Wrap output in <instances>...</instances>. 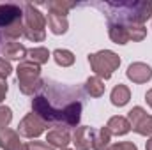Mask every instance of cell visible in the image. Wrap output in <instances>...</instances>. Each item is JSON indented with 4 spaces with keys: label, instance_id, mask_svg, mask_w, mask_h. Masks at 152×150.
I'll list each match as a JSON object with an SVG mask.
<instances>
[{
    "label": "cell",
    "instance_id": "cell-29",
    "mask_svg": "<svg viewBox=\"0 0 152 150\" xmlns=\"http://www.w3.org/2000/svg\"><path fill=\"white\" fill-rule=\"evenodd\" d=\"M106 150H126L124 149V141L122 143H115V145H110Z\"/></svg>",
    "mask_w": 152,
    "mask_h": 150
},
{
    "label": "cell",
    "instance_id": "cell-1",
    "mask_svg": "<svg viewBox=\"0 0 152 150\" xmlns=\"http://www.w3.org/2000/svg\"><path fill=\"white\" fill-rule=\"evenodd\" d=\"M88 62H90L94 73L97 74V78H104V79L112 78L113 71L120 66L118 55H115L110 50H103L94 55H88Z\"/></svg>",
    "mask_w": 152,
    "mask_h": 150
},
{
    "label": "cell",
    "instance_id": "cell-21",
    "mask_svg": "<svg viewBox=\"0 0 152 150\" xmlns=\"http://www.w3.org/2000/svg\"><path fill=\"white\" fill-rule=\"evenodd\" d=\"M87 92H88L90 95H94V97L103 95V94H104V85H103L101 78H97V76L88 78V79H87Z\"/></svg>",
    "mask_w": 152,
    "mask_h": 150
},
{
    "label": "cell",
    "instance_id": "cell-2",
    "mask_svg": "<svg viewBox=\"0 0 152 150\" xmlns=\"http://www.w3.org/2000/svg\"><path fill=\"white\" fill-rule=\"evenodd\" d=\"M44 25H46L44 16L32 4H27L25 5V32H23L27 39H30L34 42L42 41L44 39Z\"/></svg>",
    "mask_w": 152,
    "mask_h": 150
},
{
    "label": "cell",
    "instance_id": "cell-15",
    "mask_svg": "<svg viewBox=\"0 0 152 150\" xmlns=\"http://www.w3.org/2000/svg\"><path fill=\"white\" fill-rule=\"evenodd\" d=\"M46 141H48L50 145H53V147L66 149L67 143H69V134H67V131H62V129L58 127V129H53V131L48 133Z\"/></svg>",
    "mask_w": 152,
    "mask_h": 150
},
{
    "label": "cell",
    "instance_id": "cell-33",
    "mask_svg": "<svg viewBox=\"0 0 152 150\" xmlns=\"http://www.w3.org/2000/svg\"><path fill=\"white\" fill-rule=\"evenodd\" d=\"M64 150H67V149H64Z\"/></svg>",
    "mask_w": 152,
    "mask_h": 150
},
{
    "label": "cell",
    "instance_id": "cell-16",
    "mask_svg": "<svg viewBox=\"0 0 152 150\" xmlns=\"http://www.w3.org/2000/svg\"><path fill=\"white\" fill-rule=\"evenodd\" d=\"M131 99V92L126 85H117L112 90V103L115 106H126Z\"/></svg>",
    "mask_w": 152,
    "mask_h": 150
},
{
    "label": "cell",
    "instance_id": "cell-13",
    "mask_svg": "<svg viewBox=\"0 0 152 150\" xmlns=\"http://www.w3.org/2000/svg\"><path fill=\"white\" fill-rule=\"evenodd\" d=\"M46 23H48V27H50V30L53 32V34H66L67 32V18L66 16H58V14H53V12H50L48 14V20H46Z\"/></svg>",
    "mask_w": 152,
    "mask_h": 150
},
{
    "label": "cell",
    "instance_id": "cell-23",
    "mask_svg": "<svg viewBox=\"0 0 152 150\" xmlns=\"http://www.w3.org/2000/svg\"><path fill=\"white\" fill-rule=\"evenodd\" d=\"M126 28H127V37L133 39V41H142V39L145 37V34H147L145 27L138 25V23H129Z\"/></svg>",
    "mask_w": 152,
    "mask_h": 150
},
{
    "label": "cell",
    "instance_id": "cell-8",
    "mask_svg": "<svg viewBox=\"0 0 152 150\" xmlns=\"http://www.w3.org/2000/svg\"><path fill=\"white\" fill-rule=\"evenodd\" d=\"M152 14V2H134L131 4V14H129V23H138L143 25V21Z\"/></svg>",
    "mask_w": 152,
    "mask_h": 150
},
{
    "label": "cell",
    "instance_id": "cell-25",
    "mask_svg": "<svg viewBox=\"0 0 152 150\" xmlns=\"http://www.w3.org/2000/svg\"><path fill=\"white\" fill-rule=\"evenodd\" d=\"M12 120V111L7 106H0V129H5Z\"/></svg>",
    "mask_w": 152,
    "mask_h": 150
},
{
    "label": "cell",
    "instance_id": "cell-22",
    "mask_svg": "<svg viewBox=\"0 0 152 150\" xmlns=\"http://www.w3.org/2000/svg\"><path fill=\"white\" fill-rule=\"evenodd\" d=\"M27 55L30 57V60L34 62V64H44V62H48V57H50V51L46 50V48H34V50H28L27 51Z\"/></svg>",
    "mask_w": 152,
    "mask_h": 150
},
{
    "label": "cell",
    "instance_id": "cell-18",
    "mask_svg": "<svg viewBox=\"0 0 152 150\" xmlns=\"http://www.w3.org/2000/svg\"><path fill=\"white\" fill-rule=\"evenodd\" d=\"M25 53H27V50L20 42H7L4 46V57H7V58H23Z\"/></svg>",
    "mask_w": 152,
    "mask_h": 150
},
{
    "label": "cell",
    "instance_id": "cell-32",
    "mask_svg": "<svg viewBox=\"0 0 152 150\" xmlns=\"http://www.w3.org/2000/svg\"><path fill=\"white\" fill-rule=\"evenodd\" d=\"M147 150H152V138L147 141Z\"/></svg>",
    "mask_w": 152,
    "mask_h": 150
},
{
    "label": "cell",
    "instance_id": "cell-6",
    "mask_svg": "<svg viewBox=\"0 0 152 150\" xmlns=\"http://www.w3.org/2000/svg\"><path fill=\"white\" fill-rule=\"evenodd\" d=\"M21 18H23V12L18 5H14V4L0 5V27L2 28H9L16 21H21Z\"/></svg>",
    "mask_w": 152,
    "mask_h": 150
},
{
    "label": "cell",
    "instance_id": "cell-24",
    "mask_svg": "<svg viewBox=\"0 0 152 150\" xmlns=\"http://www.w3.org/2000/svg\"><path fill=\"white\" fill-rule=\"evenodd\" d=\"M73 5H75V4H71V2H62V0L50 2V12L58 14V16H66V14H67V11H69Z\"/></svg>",
    "mask_w": 152,
    "mask_h": 150
},
{
    "label": "cell",
    "instance_id": "cell-27",
    "mask_svg": "<svg viewBox=\"0 0 152 150\" xmlns=\"http://www.w3.org/2000/svg\"><path fill=\"white\" fill-rule=\"evenodd\" d=\"M11 66H9V62H5V58H0V78H7V76L11 74Z\"/></svg>",
    "mask_w": 152,
    "mask_h": 150
},
{
    "label": "cell",
    "instance_id": "cell-19",
    "mask_svg": "<svg viewBox=\"0 0 152 150\" xmlns=\"http://www.w3.org/2000/svg\"><path fill=\"white\" fill-rule=\"evenodd\" d=\"M53 58L58 66L62 67H69L75 64V55L69 51V50H55L53 51Z\"/></svg>",
    "mask_w": 152,
    "mask_h": 150
},
{
    "label": "cell",
    "instance_id": "cell-5",
    "mask_svg": "<svg viewBox=\"0 0 152 150\" xmlns=\"http://www.w3.org/2000/svg\"><path fill=\"white\" fill-rule=\"evenodd\" d=\"M44 125H46L44 120H41L36 113H30V115H27V117L21 120V124H20V133H21L23 136H27V138H36V136H39V134L44 131Z\"/></svg>",
    "mask_w": 152,
    "mask_h": 150
},
{
    "label": "cell",
    "instance_id": "cell-4",
    "mask_svg": "<svg viewBox=\"0 0 152 150\" xmlns=\"http://www.w3.org/2000/svg\"><path fill=\"white\" fill-rule=\"evenodd\" d=\"M129 124L133 131H136L138 134H143V136L152 134V115H147L145 110L140 106L129 111Z\"/></svg>",
    "mask_w": 152,
    "mask_h": 150
},
{
    "label": "cell",
    "instance_id": "cell-28",
    "mask_svg": "<svg viewBox=\"0 0 152 150\" xmlns=\"http://www.w3.org/2000/svg\"><path fill=\"white\" fill-rule=\"evenodd\" d=\"M5 94H7V83L4 81V78H0V103L4 101Z\"/></svg>",
    "mask_w": 152,
    "mask_h": 150
},
{
    "label": "cell",
    "instance_id": "cell-20",
    "mask_svg": "<svg viewBox=\"0 0 152 150\" xmlns=\"http://www.w3.org/2000/svg\"><path fill=\"white\" fill-rule=\"evenodd\" d=\"M110 131L106 129V127H103L101 131H97L96 134H94V145H92V149L94 150H104V147L110 143Z\"/></svg>",
    "mask_w": 152,
    "mask_h": 150
},
{
    "label": "cell",
    "instance_id": "cell-10",
    "mask_svg": "<svg viewBox=\"0 0 152 150\" xmlns=\"http://www.w3.org/2000/svg\"><path fill=\"white\" fill-rule=\"evenodd\" d=\"M0 147L5 150H28L18 138V134L11 129H0Z\"/></svg>",
    "mask_w": 152,
    "mask_h": 150
},
{
    "label": "cell",
    "instance_id": "cell-17",
    "mask_svg": "<svg viewBox=\"0 0 152 150\" xmlns=\"http://www.w3.org/2000/svg\"><path fill=\"white\" fill-rule=\"evenodd\" d=\"M110 37L117 44H126L129 41L126 25H122V23H112L110 25Z\"/></svg>",
    "mask_w": 152,
    "mask_h": 150
},
{
    "label": "cell",
    "instance_id": "cell-26",
    "mask_svg": "<svg viewBox=\"0 0 152 150\" xmlns=\"http://www.w3.org/2000/svg\"><path fill=\"white\" fill-rule=\"evenodd\" d=\"M27 149L28 150H53L48 143H42V141H30L27 145Z\"/></svg>",
    "mask_w": 152,
    "mask_h": 150
},
{
    "label": "cell",
    "instance_id": "cell-11",
    "mask_svg": "<svg viewBox=\"0 0 152 150\" xmlns=\"http://www.w3.org/2000/svg\"><path fill=\"white\" fill-rule=\"evenodd\" d=\"M94 131L90 127H80L75 133V143L78 150H88L94 145Z\"/></svg>",
    "mask_w": 152,
    "mask_h": 150
},
{
    "label": "cell",
    "instance_id": "cell-31",
    "mask_svg": "<svg viewBox=\"0 0 152 150\" xmlns=\"http://www.w3.org/2000/svg\"><path fill=\"white\" fill-rule=\"evenodd\" d=\"M124 149L126 150H136V147L133 143H129V141H124Z\"/></svg>",
    "mask_w": 152,
    "mask_h": 150
},
{
    "label": "cell",
    "instance_id": "cell-30",
    "mask_svg": "<svg viewBox=\"0 0 152 150\" xmlns=\"http://www.w3.org/2000/svg\"><path fill=\"white\" fill-rule=\"evenodd\" d=\"M145 99H147V104H149V106L152 108V88L149 90V92H147V95H145Z\"/></svg>",
    "mask_w": 152,
    "mask_h": 150
},
{
    "label": "cell",
    "instance_id": "cell-9",
    "mask_svg": "<svg viewBox=\"0 0 152 150\" xmlns=\"http://www.w3.org/2000/svg\"><path fill=\"white\" fill-rule=\"evenodd\" d=\"M127 78L134 83H145L152 78V69L151 66L147 64H142V62H136V64H131L129 69H127Z\"/></svg>",
    "mask_w": 152,
    "mask_h": 150
},
{
    "label": "cell",
    "instance_id": "cell-12",
    "mask_svg": "<svg viewBox=\"0 0 152 150\" xmlns=\"http://www.w3.org/2000/svg\"><path fill=\"white\" fill-rule=\"evenodd\" d=\"M106 129L110 131V134L122 136V134H126V133L131 131V124H129V120L124 118V117H112L110 122H108V125H106Z\"/></svg>",
    "mask_w": 152,
    "mask_h": 150
},
{
    "label": "cell",
    "instance_id": "cell-14",
    "mask_svg": "<svg viewBox=\"0 0 152 150\" xmlns=\"http://www.w3.org/2000/svg\"><path fill=\"white\" fill-rule=\"evenodd\" d=\"M80 113H81V104L71 103L69 106L64 108V111H60V120H64L67 125H76L80 120Z\"/></svg>",
    "mask_w": 152,
    "mask_h": 150
},
{
    "label": "cell",
    "instance_id": "cell-3",
    "mask_svg": "<svg viewBox=\"0 0 152 150\" xmlns=\"http://www.w3.org/2000/svg\"><path fill=\"white\" fill-rule=\"evenodd\" d=\"M39 66L34 62H21L18 66V83L23 94H34L39 88Z\"/></svg>",
    "mask_w": 152,
    "mask_h": 150
},
{
    "label": "cell",
    "instance_id": "cell-7",
    "mask_svg": "<svg viewBox=\"0 0 152 150\" xmlns=\"http://www.w3.org/2000/svg\"><path fill=\"white\" fill-rule=\"evenodd\" d=\"M32 108H34V113L37 115L41 120L44 122H53V120H60V111H53L50 103L44 99V97H36L34 103H32Z\"/></svg>",
    "mask_w": 152,
    "mask_h": 150
}]
</instances>
